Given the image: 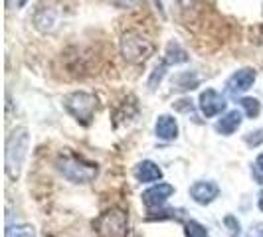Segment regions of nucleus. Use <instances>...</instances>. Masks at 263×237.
<instances>
[{"label": "nucleus", "instance_id": "obj_1", "mask_svg": "<svg viewBox=\"0 0 263 237\" xmlns=\"http://www.w3.org/2000/svg\"><path fill=\"white\" fill-rule=\"evenodd\" d=\"M55 166H58L60 174L73 184H89L97 178V172H99L95 162H89L85 158L78 156V154H69V152L60 154L55 160Z\"/></svg>", "mask_w": 263, "mask_h": 237}, {"label": "nucleus", "instance_id": "obj_2", "mask_svg": "<svg viewBox=\"0 0 263 237\" xmlns=\"http://www.w3.org/2000/svg\"><path fill=\"white\" fill-rule=\"evenodd\" d=\"M28 146H30V134L24 127L12 131V134L8 136V141H6V174L10 180H16L20 176V170L28 156Z\"/></svg>", "mask_w": 263, "mask_h": 237}, {"label": "nucleus", "instance_id": "obj_3", "mask_svg": "<svg viewBox=\"0 0 263 237\" xmlns=\"http://www.w3.org/2000/svg\"><path fill=\"white\" fill-rule=\"evenodd\" d=\"M121 55L125 57V62L135 64V66H141L151 60V55L155 53V44L148 38H145L143 34L129 30L121 36Z\"/></svg>", "mask_w": 263, "mask_h": 237}, {"label": "nucleus", "instance_id": "obj_4", "mask_svg": "<svg viewBox=\"0 0 263 237\" xmlns=\"http://www.w3.org/2000/svg\"><path fill=\"white\" fill-rule=\"evenodd\" d=\"M99 237H127L129 235V213L123 208H109L93 222Z\"/></svg>", "mask_w": 263, "mask_h": 237}, {"label": "nucleus", "instance_id": "obj_5", "mask_svg": "<svg viewBox=\"0 0 263 237\" xmlns=\"http://www.w3.org/2000/svg\"><path fill=\"white\" fill-rule=\"evenodd\" d=\"M64 107L79 125L89 127L93 117H95V111H97V97L85 91H73L66 95Z\"/></svg>", "mask_w": 263, "mask_h": 237}, {"label": "nucleus", "instance_id": "obj_6", "mask_svg": "<svg viewBox=\"0 0 263 237\" xmlns=\"http://www.w3.org/2000/svg\"><path fill=\"white\" fill-rule=\"evenodd\" d=\"M62 24V10L58 4H42L36 14H34V26L36 30L44 32V34H50V32H55Z\"/></svg>", "mask_w": 263, "mask_h": 237}, {"label": "nucleus", "instance_id": "obj_7", "mask_svg": "<svg viewBox=\"0 0 263 237\" xmlns=\"http://www.w3.org/2000/svg\"><path fill=\"white\" fill-rule=\"evenodd\" d=\"M255 77H257V73L253 67H241L236 73H232L230 79L226 81V91L232 97H237V95L251 89V85L255 83Z\"/></svg>", "mask_w": 263, "mask_h": 237}, {"label": "nucleus", "instance_id": "obj_8", "mask_svg": "<svg viewBox=\"0 0 263 237\" xmlns=\"http://www.w3.org/2000/svg\"><path fill=\"white\" fill-rule=\"evenodd\" d=\"M226 99L222 93H218L216 89H212L208 87L206 91L200 93V101H198V107H200V111H202V115L206 118H212L216 117V115H220L222 111L226 109Z\"/></svg>", "mask_w": 263, "mask_h": 237}, {"label": "nucleus", "instance_id": "obj_9", "mask_svg": "<svg viewBox=\"0 0 263 237\" xmlns=\"http://www.w3.org/2000/svg\"><path fill=\"white\" fill-rule=\"evenodd\" d=\"M174 194V186L166 184V182H158V184H153L148 190L143 192V204H145L148 210H155V208H160L166 204V200Z\"/></svg>", "mask_w": 263, "mask_h": 237}, {"label": "nucleus", "instance_id": "obj_10", "mask_svg": "<svg viewBox=\"0 0 263 237\" xmlns=\"http://www.w3.org/2000/svg\"><path fill=\"white\" fill-rule=\"evenodd\" d=\"M218 196H220V186L212 180H200L190 186V198L200 206H208Z\"/></svg>", "mask_w": 263, "mask_h": 237}, {"label": "nucleus", "instance_id": "obj_11", "mask_svg": "<svg viewBox=\"0 0 263 237\" xmlns=\"http://www.w3.org/2000/svg\"><path fill=\"white\" fill-rule=\"evenodd\" d=\"M135 178L141 184H151V182H158L162 178V170L158 168V164H155L153 160H143L137 164L135 168Z\"/></svg>", "mask_w": 263, "mask_h": 237}, {"label": "nucleus", "instance_id": "obj_12", "mask_svg": "<svg viewBox=\"0 0 263 237\" xmlns=\"http://www.w3.org/2000/svg\"><path fill=\"white\" fill-rule=\"evenodd\" d=\"M155 132L160 141H174L178 134V123L172 115H160L155 125Z\"/></svg>", "mask_w": 263, "mask_h": 237}, {"label": "nucleus", "instance_id": "obj_13", "mask_svg": "<svg viewBox=\"0 0 263 237\" xmlns=\"http://www.w3.org/2000/svg\"><path fill=\"white\" fill-rule=\"evenodd\" d=\"M241 121L243 118H241V113L237 109L228 111L224 117L216 123V131L220 132V134H224V136H230V134H234L241 127Z\"/></svg>", "mask_w": 263, "mask_h": 237}, {"label": "nucleus", "instance_id": "obj_14", "mask_svg": "<svg viewBox=\"0 0 263 237\" xmlns=\"http://www.w3.org/2000/svg\"><path fill=\"white\" fill-rule=\"evenodd\" d=\"M166 66H180V64H184L188 62V53L186 50L178 44V42H171L168 46H166V53H164V60H162Z\"/></svg>", "mask_w": 263, "mask_h": 237}, {"label": "nucleus", "instance_id": "obj_15", "mask_svg": "<svg viewBox=\"0 0 263 237\" xmlns=\"http://www.w3.org/2000/svg\"><path fill=\"white\" fill-rule=\"evenodd\" d=\"M198 75L194 71H182V73H176L172 77V89L176 91H192L198 87Z\"/></svg>", "mask_w": 263, "mask_h": 237}, {"label": "nucleus", "instance_id": "obj_16", "mask_svg": "<svg viewBox=\"0 0 263 237\" xmlns=\"http://www.w3.org/2000/svg\"><path fill=\"white\" fill-rule=\"evenodd\" d=\"M239 105H241V109L246 111V115L250 118H255L261 113V103H259L257 99H253V97H243V99H239Z\"/></svg>", "mask_w": 263, "mask_h": 237}, {"label": "nucleus", "instance_id": "obj_17", "mask_svg": "<svg viewBox=\"0 0 263 237\" xmlns=\"http://www.w3.org/2000/svg\"><path fill=\"white\" fill-rule=\"evenodd\" d=\"M4 237H36V231L32 225H10Z\"/></svg>", "mask_w": 263, "mask_h": 237}, {"label": "nucleus", "instance_id": "obj_18", "mask_svg": "<svg viewBox=\"0 0 263 237\" xmlns=\"http://www.w3.org/2000/svg\"><path fill=\"white\" fill-rule=\"evenodd\" d=\"M186 237H208V229L194 220L186 222Z\"/></svg>", "mask_w": 263, "mask_h": 237}, {"label": "nucleus", "instance_id": "obj_19", "mask_svg": "<svg viewBox=\"0 0 263 237\" xmlns=\"http://www.w3.org/2000/svg\"><path fill=\"white\" fill-rule=\"evenodd\" d=\"M224 225L228 227V233H230V237H239V235H241V224L237 222L236 215H226Z\"/></svg>", "mask_w": 263, "mask_h": 237}, {"label": "nucleus", "instance_id": "obj_20", "mask_svg": "<svg viewBox=\"0 0 263 237\" xmlns=\"http://www.w3.org/2000/svg\"><path fill=\"white\" fill-rule=\"evenodd\" d=\"M243 141H246V145L251 146V148L263 145V129H257V131L248 132V134L243 136Z\"/></svg>", "mask_w": 263, "mask_h": 237}, {"label": "nucleus", "instance_id": "obj_21", "mask_svg": "<svg viewBox=\"0 0 263 237\" xmlns=\"http://www.w3.org/2000/svg\"><path fill=\"white\" fill-rule=\"evenodd\" d=\"M111 2H113V6L123 8V10H127V8H133V6L141 4V0H111Z\"/></svg>", "mask_w": 263, "mask_h": 237}, {"label": "nucleus", "instance_id": "obj_22", "mask_svg": "<svg viewBox=\"0 0 263 237\" xmlns=\"http://www.w3.org/2000/svg\"><path fill=\"white\" fill-rule=\"evenodd\" d=\"M251 38H253V42H255L257 46L263 48V24H257V26L251 30Z\"/></svg>", "mask_w": 263, "mask_h": 237}, {"label": "nucleus", "instance_id": "obj_23", "mask_svg": "<svg viewBox=\"0 0 263 237\" xmlns=\"http://www.w3.org/2000/svg\"><path fill=\"white\" fill-rule=\"evenodd\" d=\"M255 166H257V168L263 172V152L259 154V156H257V160H255Z\"/></svg>", "mask_w": 263, "mask_h": 237}, {"label": "nucleus", "instance_id": "obj_24", "mask_svg": "<svg viewBox=\"0 0 263 237\" xmlns=\"http://www.w3.org/2000/svg\"><path fill=\"white\" fill-rule=\"evenodd\" d=\"M182 6H190V4H194V2H198V0H178Z\"/></svg>", "mask_w": 263, "mask_h": 237}, {"label": "nucleus", "instance_id": "obj_25", "mask_svg": "<svg viewBox=\"0 0 263 237\" xmlns=\"http://www.w3.org/2000/svg\"><path fill=\"white\" fill-rule=\"evenodd\" d=\"M257 206H259V210L263 211V190L259 192V200H257Z\"/></svg>", "mask_w": 263, "mask_h": 237}, {"label": "nucleus", "instance_id": "obj_26", "mask_svg": "<svg viewBox=\"0 0 263 237\" xmlns=\"http://www.w3.org/2000/svg\"><path fill=\"white\" fill-rule=\"evenodd\" d=\"M26 2H28V0H18V6L22 8V6H26Z\"/></svg>", "mask_w": 263, "mask_h": 237}]
</instances>
